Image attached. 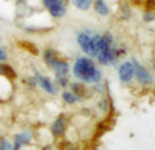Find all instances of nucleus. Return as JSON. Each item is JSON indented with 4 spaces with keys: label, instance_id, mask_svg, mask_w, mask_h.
Returning <instances> with one entry per match:
<instances>
[{
    "label": "nucleus",
    "instance_id": "obj_5",
    "mask_svg": "<svg viewBox=\"0 0 155 150\" xmlns=\"http://www.w3.org/2000/svg\"><path fill=\"white\" fill-rule=\"evenodd\" d=\"M118 55H120V52L117 51V48H114V45H112V46H109V48L99 52L97 59H98V62L101 63V64L110 66V64H114L116 63Z\"/></svg>",
    "mask_w": 155,
    "mask_h": 150
},
{
    "label": "nucleus",
    "instance_id": "obj_11",
    "mask_svg": "<svg viewBox=\"0 0 155 150\" xmlns=\"http://www.w3.org/2000/svg\"><path fill=\"white\" fill-rule=\"evenodd\" d=\"M94 10L102 16H107L110 12V10L105 0H95V2H94Z\"/></svg>",
    "mask_w": 155,
    "mask_h": 150
},
{
    "label": "nucleus",
    "instance_id": "obj_14",
    "mask_svg": "<svg viewBox=\"0 0 155 150\" xmlns=\"http://www.w3.org/2000/svg\"><path fill=\"white\" fill-rule=\"evenodd\" d=\"M71 87H72V93L75 94L78 98H80V97H83L86 94V87L82 85V83H72L71 85Z\"/></svg>",
    "mask_w": 155,
    "mask_h": 150
},
{
    "label": "nucleus",
    "instance_id": "obj_9",
    "mask_svg": "<svg viewBox=\"0 0 155 150\" xmlns=\"http://www.w3.org/2000/svg\"><path fill=\"white\" fill-rule=\"evenodd\" d=\"M37 83L49 94H54V87H53V83L49 78L44 77V75H38L37 77Z\"/></svg>",
    "mask_w": 155,
    "mask_h": 150
},
{
    "label": "nucleus",
    "instance_id": "obj_19",
    "mask_svg": "<svg viewBox=\"0 0 155 150\" xmlns=\"http://www.w3.org/2000/svg\"><path fill=\"white\" fill-rule=\"evenodd\" d=\"M154 18H155V16L153 15V14H146V15H144V21H153Z\"/></svg>",
    "mask_w": 155,
    "mask_h": 150
},
{
    "label": "nucleus",
    "instance_id": "obj_16",
    "mask_svg": "<svg viewBox=\"0 0 155 150\" xmlns=\"http://www.w3.org/2000/svg\"><path fill=\"white\" fill-rule=\"evenodd\" d=\"M0 150H15V149H14V145L8 139H2V143H0Z\"/></svg>",
    "mask_w": 155,
    "mask_h": 150
},
{
    "label": "nucleus",
    "instance_id": "obj_8",
    "mask_svg": "<svg viewBox=\"0 0 155 150\" xmlns=\"http://www.w3.org/2000/svg\"><path fill=\"white\" fill-rule=\"evenodd\" d=\"M31 141V134L30 132H21V134L15 135V142H14V149L19 150L23 145L29 143Z\"/></svg>",
    "mask_w": 155,
    "mask_h": 150
},
{
    "label": "nucleus",
    "instance_id": "obj_6",
    "mask_svg": "<svg viewBox=\"0 0 155 150\" xmlns=\"http://www.w3.org/2000/svg\"><path fill=\"white\" fill-rule=\"evenodd\" d=\"M118 78L123 83H129L135 78V68L132 62H124L118 67Z\"/></svg>",
    "mask_w": 155,
    "mask_h": 150
},
{
    "label": "nucleus",
    "instance_id": "obj_21",
    "mask_svg": "<svg viewBox=\"0 0 155 150\" xmlns=\"http://www.w3.org/2000/svg\"><path fill=\"white\" fill-rule=\"evenodd\" d=\"M0 143H2V141H0Z\"/></svg>",
    "mask_w": 155,
    "mask_h": 150
},
{
    "label": "nucleus",
    "instance_id": "obj_20",
    "mask_svg": "<svg viewBox=\"0 0 155 150\" xmlns=\"http://www.w3.org/2000/svg\"><path fill=\"white\" fill-rule=\"evenodd\" d=\"M42 150H54V149L52 148V146H45V148H44Z\"/></svg>",
    "mask_w": 155,
    "mask_h": 150
},
{
    "label": "nucleus",
    "instance_id": "obj_18",
    "mask_svg": "<svg viewBox=\"0 0 155 150\" xmlns=\"http://www.w3.org/2000/svg\"><path fill=\"white\" fill-rule=\"evenodd\" d=\"M5 59H7V53H5V51L3 48H0V63L4 62Z\"/></svg>",
    "mask_w": 155,
    "mask_h": 150
},
{
    "label": "nucleus",
    "instance_id": "obj_12",
    "mask_svg": "<svg viewBox=\"0 0 155 150\" xmlns=\"http://www.w3.org/2000/svg\"><path fill=\"white\" fill-rule=\"evenodd\" d=\"M59 59L60 57L57 56V53L53 51V49H46V51L44 52V62H45L49 67H52Z\"/></svg>",
    "mask_w": 155,
    "mask_h": 150
},
{
    "label": "nucleus",
    "instance_id": "obj_13",
    "mask_svg": "<svg viewBox=\"0 0 155 150\" xmlns=\"http://www.w3.org/2000/svg\"><path fill=\"white\" fill-rule=\"evenodd\" d=\"M94 3V0H72V4L75 5L76 8L82 11H86L91 7V4Z\"/></svg>",
    "mask_w": 155,
    "mask_h": 150
},
{
    "label": "nucleus",
    "instance_id": "obj_15",
    "mask_svg": "<svg viewBox=\"0 0 155 150\" xmlns=\"http://www.w3.org/2000/svg\"><path fill=\"white\" fill-rule=\"evenodd\" d=\"M63 100H64V102H67V104H75L78 101V97L71 90H64L63 91Z\"/></svg>",
    "mask_w": 155,
    "mask_h": 150
},
{
    "label": "nucleus",
    "instance_id": "obj_10",
    "mask_svg": "<svg viewBox=\"0 0 155 150\" xmlns=\"http://www.w3.org/2000/svg\"><path fill=\"white\" fill-rule=\"evenodd\" d=\"M51 68L56 73V75H67L68 71H70V66H68V63L64 62L63 59H59Z\"/></svg>",
    "mask_w": 155,
    "mask_h": 150
},
{
    "label": "nucleus",
    "instance_id": "obj_2",
    "mask_svg": "<svg viewBox=\"0 0 155 150\" xmlns=\"http://www.w3.org/2000/svg\"><path fill=\"white\" fill-rule=\"evenodd\" d=\"M72 71L75 78L86 83H98L102 79V73L88 56L78 57Z\"/></svg>",
    "mask_w": 155,
    "mask_h": 150
},
{
    "label": "nucleus",
    "instance_id": "obj_4",
    "mask_svg": "<svg viewBox=\"0 0 155 150\" xmlns=\"http://www.w3.org/2000/svg\"><path fill=\"white\" fill-rule=\"evenodd\" d=\"M132 64H134V68H135V78L139 83L142 85H150L153 83V75L151 73L144 67L143 64H140L137 60H132Z\"/></svg>",
    "mask_w": 155,
    "mask_h": 150
},
{
    "label": "nucleus",
    "instance_id": "obj_3",
    "mask_svg": "<svg viewBox=\"0 0 155 150\" xmlns=\"http://www.w3.org/2000/svg\"><path fill=\"white\" fill-rule=\"evenodd\" d=\"M44 5L48 8L49 14L54 18H61L67 12V3L65 0H42Z\"/></svg>",
    "mask_w": 155,
    "mask_h": 150
},
{
    "label": "nucleus",
    "instance_id": "obj_7",
    "mask_svg": "<svg viewBox=\"0 0 155 150\" xmlns=\"http://www.w3.org/2000/svg\"><path fill=\"white\" fill-rule=\"evenodd\" d=\"M67 130V118L64 115L59 116L52 124V134L53 137H61Z\"/></svg>",
    "mask_w": 155,
    "mask_h": 150
},
{
    "label": "nucleus",
    "instance_id": "obj_17",
    "mask_svg": "<svg viewBox=\"0 0 155 150\" xmlns=\"http://www.w3.org/2000/svg\"><path fill=\"white\" fill-rule=\"evenodd\" d=\"M56 77H57V83H59L60 86H63V87H65V86L68 85L67 75H56Z\"/></svg>",
    "mask_w": 155,
    "mask_h": 150
},
{
    "label": "nucleus",
    "instance_id": "obj_1",
    "mask_svg": "<svg viewBox=\"0 0 155 150\" xmlns=\"http://www.w3.org/2000/svg\"><path fill=\"white\" fill-rule=\"evenodd\" d=\"M76 41L79 44L80 49L88 57H97L101 51L114 45L113 44V36L110 33L99 34V33L93 32V30L80 32L76 37Z\"/></svg>",
    "mask_w": 155,
    "mask_h": 150
}]
</instances>
